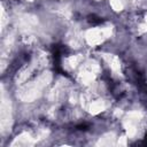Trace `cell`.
<instances>
[{"label":"cell","instance_id":"obj_1","mask_svg":"<svg viewBox=\"0 0 147 147\" xmlns=\"http://www.w3.org/2000/svg\"><path fill=\"white\" fill-rule=\"evenodd\" d=\"M147 142V134H146V138H145V144Z\"/></svg>","mask_w":147,"mask_h":147}]
</instances>
